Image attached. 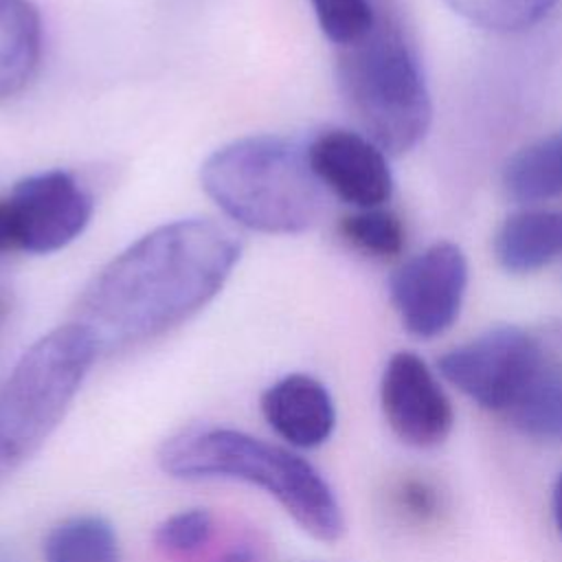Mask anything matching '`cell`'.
Masks as SVG:
<instances>
[{
  "label": "cell",
  "instance_id": "obj_16",
  "mask_svg": "<svg viewBox=\"0 0 562 562\" xmlns=\"http://www.w3.org/2000/svg\"><path fill=\"white\" fill-rule=\"evenodd\" d=\"M42 558L44 562H121V544L103 516L81 514L48 529Z\"/></svg>",
  "mask_w": 562,
  "mask_h": 562
},
{
  "label": "cell",
  "instance_id": "obj_24",
  "mask_svg": "<svg viewBox=\"0 0 562 562\" xmlns=\"http://www.w3.org/2000/svg\"><path fill=\"white\" fill-rule=\"evenodd\" d=\"M215 562H259V560L250 549L235 547V549H228L226 553H222Z\"/></svg>",
  "mask_w": 562,
  "mask_h": 562
},
{
  "label": "cell",
  "instance_id": "obj_12",
  "mask_svg": "<svg viewBox=\"0 0 562 562\" xmlns=\"http://www.w3.org/2000/svg\"><path fill=\"white\" fill-rule=\"evenodd\" d=\"M501 268L514 274L540 270L562 255V211L520 209L505 217L494 237Z\"/></svg>",
  "mask_w": 562,
  "mask_h": 562
},
{
  "label": "cell",
  "instance_id": "obj_9",
  "mask_svg": "<svg viewBox=\"0 0 562 562\" xmlns=\"http://www.w3.org/2000/svg\"><path fill=\"white\" fill-rule=\"evenodd\" d=\"M380 406L395 437L415 448L439 446L454 424L448 395L413 351L389 358L380 380Z\"/></svg>",
  "mask_w": 562,
  "mask_h": 562
},
{
  "label": "cell",
  "instance_id": "obj_25",
  "mask_svg": "<svg viewBox=\"0 0 562 562\" xmlns=\"http://www.w3.org/2000/svg\"><path fill=\"white\" fill-rule=\"evenodd\" d=\"M4 310H7V303H4V296L0 294V321H2V316H4Z\"/></svg>",
  "mask_w": 562,
  "mask_h": 562
},
{
  "label": "cell",
  "instance_id": "obj_4",
  "mask_svg": "<svg viewBox=\"0 0 562 562\" xmlns=\"http://www.w3.org/2000/svg\"><path fill=\"white\" fill-rule=\"evenodd\" d=\"M336 79L362 136L382 151L406 154L426 136L432 119L430 92L397 26L378 20L369 35L340 48Z\"/></svg>",
  "mask_w": 562,
  "mask_h": 562
},
{
  "label": "cell",
  "instance_id": "obj_11",
  "mask_svg": "<svg viewBox=\"0 0 562 562\" xmlns=\"http://www.w3.org/2000/svg\"><path fill=\"white\" fill-rule=\"evenodd\" d=\"M268 426L294 448L323 446L336 426V406L327 386L307 375L290 373L270 384L259 400Z\"/></svg>",
  "mask_w": 562,
  "mask_h": 562
},
{
  "label": "cell",
  "instance_id": "obj_15",
  "mask_svg": "<svg viewBox=\"0 0 562 562\" xmlns=\"http://www.w3.org/2000/svg\"><path fill=\"white\" fill-rule=\"evenodd\" d=\"M505 417L527 437L562 439V360L547 347L538 371Z\"/></svg>",
  "mask_w": 562,
  "mask_h": 562
},
{
  "label": "cell",
  "instance_id": "obj_3",
  "mask_svg": "<svg viewBox=\"0 0 562 562\" xmlns=\"http://www.w3.org/2000/svg\"><path fill=\"white\" fill-rule=\"evenodd\" d=\"M200 182L228 217L259 233H303L325 206L307 145L283 136H246L220 147L204 160Z\"/></svg>",
  "mask_w": 562,
  "mask_h": 562
},
{
  "label": "cell",
  "instance_id": "obj_19",
  "mask_svg": "<svg viewBox=\"0 0 562 562\" xmlns=\"http://www.w3.org/2000/svg\"><path fill=\"white\" fill-rule=\"evenodd\" d=\"M323 35L345 48L371 33L378 18L369 0H310Z\"/></svg>",
  "mask_w": 562,
  "mask_h": 562
},
{
  "label": "cell",
  "instance_id": "obj_21",
  "mask_svg": "<svg viewBox=\"0 0 562 562\" xmlns=\"http://www.w3.org/2000/svg\"><path fill=\"white\" fill-rule=\"evenodd\" d=\"M402 496H404V503H406L408 512H415L419 516L430 514L432 507H435V496L424 483H406Z\"/></svg>",
  "mask_w": 562,
  "mask_h": 562
},
{
  "label": "cell",
  "instance_id": "obj_23",
  "mask_svg": "<svg viewBox=\"0 0 562 562\" xmlns=\"http://www.w3.org/2000/svg\"><path fill=\"white\" fill-rule=\"evenodd\" d=\"M551 509H553V520H555V527L562 536V472L560 476L555 479V485H553V496H551Z\"/></svg>",
  "mask_w": 562,
  "mask_h": 562
},
{
  "label": "cell",
  "instance_id": "obj_13",
  "mask_svg": "<svg viewBox=\"0 0 562 562\" xmlns=\"http://www.w3.org/2000/svg\"><path fill=\"white\" fill-rule=\"evenodd\" d=\"M42 57V20L31 0H0V99L22 92Z\"/></svg>",
  "mask_w": 562,
  "mask_h": 562
},
{
  "label": "cell",
  "instance_id": "obj_2",
  "mask_svg": "<svg viewBox=\"0 0 562 562\" xmlns=\"http://www.w3.org/2000/svg\"><path fill=\"white\" fill-rule=\"evenodd\" d=\"M156 459L173 479H228L261 487L321 542H336L345 533L331 485L307 459L283 446L235 428H193L167 439Z\"/></svg>",
  "mask_w": 562,
  "mask_h": 562
},
{
  "label": "cell",
  "instance_id": "obj_1",
  "mask_svg": "<svg viewBox=\"0 0 562 562\" xmlns=\"http://www.w3.org/2000/svg\"><path fill=\"white\" fill-rule=\"evenodd\" d=\"M241 244L226 226L204 220L162 224L103 266L77 303V323L99 353L125 351L189 321L224 288Z\"/></svg>",
  "mask_w": 562,
  "mask_h": 562
},
{
  "label": "cell",
  "instance_id": "obj_7",
  "mask_svg": "<svg viewBox=\"0 0 562 562\" xmlns=\"http://www.w3.org/2000/svg\"><path fill=\"white\" fill-rule=\"evenodd\" d=\"M468 288V261L452 241H437L404 261L389 279L391 303L413 336L443 334L459 316Z\"/></svg>",
  "mask_w": 562,
  "mask_h": 562
},
{
  "label": "cell",
  "instance_id": "obj_6",
  "mask_svg": "<svg viewBox=\"0 0 562 562\" xmlns=\"http://www.w3.org/2000/svg\"><path fill=\"white\" fill-rule=\"evenodd\" d=\"M544 358V345L516 325L492 327L446 351L441 375L481 408L505 415Z\"/></svg>",
  "mask_w": 562,
  "mask_h": 562
},
{
  "label": "cell",
  "instance_id": "obj_10",
  "mask_svg": "<svg viewBox=\"0 0 562 562\" xmlns=\"http://www.w3.org/2000/svg\"><path fill=\"white\" fill-rule=\"evenodd\" d=\"M307 160L323 189L358 209L382 206L393 193L384 151L358 132H321L307 143Z\"/></svg>",
  "mask_w": 562,
  "mask_h": 562
},
{
  "label": "cell",
  "instance_id": "obj_5",
  "mask_svg": "<svg viewBox=\"0 0 562 562\" xmlns=\"http://www.w3.org/2000/svg\"><path fill=\"white\" fill-rule=\"evenodd\" d=\"M99 356L77 321L35 340L0 386V485L26 463L61 424Z\"/></svg>",
  "mask_w": 562,
  "mask_h": 562
},
{
  "label": "cell",
  "instance_id": "obj_22",
  "mask_svg": "<svg viewBox=\"0 0 562 562\" xmlns=\"http://www.w3.org/2000/svg\"><path fill=\"white\" fill-rule=\"evenodd\" d=\"M15 248H20V246H18L13 213H11L9 200H0V255H7Z\"/></svg>",
  "mask_w": 562,
  "mask_h": 562
},
{
  "label": "cell",
  "instance_id": "obj_20",
  "mask_svg": "<svg viewBox=\"0 0 562 562\" xmlns=\"http://www.w3.org/2000/svg\"><path fill=\"white\" fill-rule=\"evenodd\" d=\"M215 520L204 507L171 514L154 529V544L169 558H187L198 553L213 538Z\"/></svg>",
  "mask_w": 562,
  "mask_h": 562
},
{
  "label": "cell",
  "instance_id": "obj_17",
  "mask_svg": "<svg viewBox=\"0 0 562 562\" xmlns=\"http://www.w3.org/2000/svg\"><path fill=\"white\" fill-rule=\"evenodd\" d=\"M468 22L498 33H514L540 22L560 0H443Z\"/></svg>",
  "mask_w": 562,
  "mask_h": 562
},
{
  "label": "cell",
  "instance_id": "obj_14",
  "mask_svg": "<svg viewBox=\"0 0 562 562\" xmlns=\"http://www.w3.org/2000/svg\"><path fill=\"white\" fill-rule=\"evenodd\" d=\"M507 198L536 204L562 193V130L547 134L507 158L501 173Z\"/></svg>",
  "mask_w": 562,
  "mask_h": 562
},
{
  "label": "cell",
  "instance_id": "obj_18",
  "mask_svg": "<svg viewBox=\"0 0 562 562\" xmlns=\"http://www.w3.org/2000/svg\"><path fill=\"white\" fill-rule=\"evenodd\" d=\"M342 237L371 257H395L404 248L402 220L382 206L360 209L340 222Z\"/></svg>",
  "mask_w": 562,
  "mask_h": 562
},
{
  "label": "cell",
  "instance_id": "obj_8",
  "mask_svg": "<svg viewBox=\"0 0 562 562\" xmlns=\"http://www.w3.org/2000/svg\"><path fill=\"white\" fill-rule=\"evenodd\" d=\"M20 250L46 255L75 241L92 217L90 193L61 169L22 178L9 198Z\"/></svg>",
  "mask_w": 562,
  "mask_h": 562
}]
</instances>
